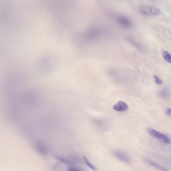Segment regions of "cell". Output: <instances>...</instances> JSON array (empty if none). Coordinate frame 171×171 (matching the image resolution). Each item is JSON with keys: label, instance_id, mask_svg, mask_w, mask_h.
Masks as SVG:
<instances>
[{"label": "cell", "instance_id": "obj_1", "mask_svg": "<svg viewBox=\"0 0 171 171\" xmlns=\"http://www.w3.org/2000/svg\"><path fill=\"white\" fill-rule=\"evenodd\" d=\"M140 11L144 15L149 16L158 15L161 13L160 9L153 5L143 6L140 8Z\"/></svg>", "mask_w": 171, "mask_h": 171}, {"label": "cell", "instance_id": "obj_2", "mask_svg": "<svg viewBox=\"0 0 171 171\" xmlns=\"http://www.w3.org/2000/svg\"><path fill=\"white\" fill-rule=\"evenodd\" d=\"M148 132L149 134L153 138H155L157 139L162 140L165 143H171V141L170 138H168L167 136H165V134L161 133L160 132L156 131L153 128H148Z\"/></svg>", "mask_w": 171, "mask_h": 171}, {"label": "cell", "instance_id": "obj_3", "mask_svg": "<svg viewBox=\"0 0 171 171\" xmlns=\"http://www.w3.org/2000/svg\"><path fill=\"white\" fill-rule=\"evenodd\" d=\"M113 155L118 160H120L122 162L129 163L131 162V158L127 153L120 151H114L113 152Z\"/></svg>", "mask_w": 171, "mask_h": 171}, {"label": "cell", "instance_id": "obj_4", "mask_svg": "<svg viewBox=\"0 0 171 171\" xmlns=\"http://www.w3.org/2000/svg\"><path fill=\"white\" fill-rule=\"evenodd\" d=\"M117 20H118V23H119V25L122 27L126 29L130 28L132 26V22L131 20L126 17L119 16L118 17Z\"/></svg>", "mask_w": 171, "mask_h": 171}, {"label": "cell", "instance_id": "obj_5", "mask_svg": "<svg viewBox=\"0 0 171 171\" xmlns=\"http://www.w3.org/2000/svg\"><path fill=\"white\" fill-rule=\"evenodd\" d=\"M113 109L117 112H126L128 109V105L126 102L119 101L113 105Z\"/></svg>", "mask_w": 171, "mask_h": 171}, {"label": "cell", "instance_id": "obj_6", "mask_svg": "<svg viewBox=\"0 0 171 171\" xmlns=\"http://www.w3.org/2000/svg\"><path fill=\"white\" fill-rule=\"evenodd\" d=\"M145 161L150 166H152L153 167L156 168H158V170H161V171H166V170H167V168L163 167V166H161V165H159L158 163L152 161V160H149V159H146Z\"/></svg>", "mask_w": 171, "mask_h": 171}, {"label": "cell", "instance_id": "obj_7", "mask_svg": "<svg viewBox=\"0 0 171 171\" xmlns=\"http://www.w3.org/2000/svg\"><path fill=\"white\" fill-rule=\"evenodd\" d=\"M83 161L84 163H85V165L88 166V167L90 169L93 170V171L98 170V168H96V167L94 165H93V163H91V162L85 156L83 157Z\"/></svg>", "mask_w": 171, "mask_h": 171}, {"label": "cell", "instance_id": "obj_8", "mask_svg": "<svg viewBox=\"0 0 171 171\" xmlns=\"http://www.w3.org/2000/svg\"><path fill=\"white\" fill-rule=\"evenodd\" d=\"M163 57L165 61L171 63V54L167 51H163Z\"/></svg>", "mask_w": 171, "mask_h": 171}, {"label": "cell", "instance_id": "obj_9", "mask_svg": "<svg viewBox=\"0 0 171 171\" xmlns=\"http://www.w3.org/2000/svg\"><path fill=\"white\" fill-rule=\"evenodd\" d=\"M153 78H154L155 83H156V84H157L158 85H161V84H162V80H161V79L158 78L157 75H153Z\"/></svg>", "mask_w": 171, "mask_h": 171}, {"label": "cell", "instance_id": "obj_10", "mask_svg": "<svg viewBox=\"0 0 171 171\" xmlns=\"http://www.w3.org/2000/svg\"><path fill=\"white\" fill-rule=\"evenodd\" d=\"M166 113L168 115L171 116V108H168L166 110Z\"/></svg>", "mask_w": 171, "mask_h": 171}]
</instances>
